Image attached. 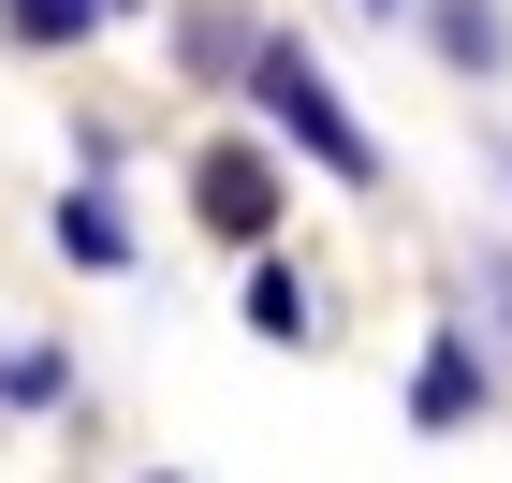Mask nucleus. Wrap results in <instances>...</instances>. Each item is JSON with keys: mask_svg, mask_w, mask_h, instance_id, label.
Returning <instances> with one entry per match:
<instances>
[{"mask_svg": "<svg viewBox=\"0 0 512 483\" xmlns=\"http://www.w3.org/2000/svg\"><path fill=\"white\" fill-rule=\"evenodd\" d=\"M249 88H264V118L293 132V147H322V176H352V191L381 176V147L352 132V103L322 88V59H308V44H278V30H264V59H249Z\"/></svg>", "mask_w": 512, "mask_h": 483, "instance_id": "nucleus-1", "label": "nucleus"}, {"mask_svg": "<svg viewBox=\"0 0 512 483\" xmlns=\"http://www.w3.org/2000/svg\"><path fill=\"white\" fill-rule=\"evenodd\" d=\"M191 205H205V235L264 249V235H278V161H264V147H205V161H191Z\"/></svg>", "mask_w": 512, "mask_h": 483, "instance_id": "nucleus-2", "label": "nucleus"}, {"mask_svg": "<svg viewBox=\"0 0 512 483\" xmlns=\"http://www.w3.org/2000/svg\"><path fill=\"white\" fill-rule=\"evenodd\" d=\"M469 410H483V352H469V337H425V366H410V425L439 440V425H469Z\"/></svg>", "mask_w": 512, "mask_h": 483, "instance_id": "nucleus-3", "label": "nucleus"}, {"mask_svg": "<svg viewBox=\"0 0 512 483\" xmlns=\"http://www.w3.org/2000/svg\"><path fill=\"white\" fill-rule=\"evenodd\" d=\"M249 337H278V352H308V337H322V322H308V279H293L278 249L249 264Z\"/></svg>", "mask_w": 512, "mask_h": 483, "instance_id": "nucleus-4", "label": "nucleus"}, {"mask_svg": "<svg viewBox=\"0 0 512 483\" xmlns=\"http://www.w3.org/2000/svg\"><path fill=\"white\" fill-rule=\"evenodd\" d=\"M59 249H74V264H88V279H118V264H132V220H118V205H59Z\"/></svg>", "mask_w": 512, "mask_h": 483, "instance_id": "nucleus-5", "label": "nucleus"}, {"mask_svg": "<svg viewBox=\"0 0 512 483\" xmlns=\"http://www.w3.org/2000/svg\"><path fill=\"white\" fill-rule=\"evenodd\" d=\"M439 44H454L469 74H498V59H512V15H498V0H439Z\"/></svg>", "mask_w": 512, "mask_h": 483, "instance_id": "nucleus-6", "label": "nucleus"}, {"mask_svg": "<svg viewBox=\"0 0 512 483\" xmlns=\"http://www.w3.org/2000/svg\"><path fill=\"white\" fill-rule=\"evenodd\" d=\"M176 44H191V74H249V59H264V30H249V15H191Z\"/></svg>", "mask_w": 512, "mask_h": 483, "instance_id": "nucleus-7", "label": "nucleus"}, {"mask_svg": "<svg viewBox=\"0 0 512 483\" xmlns=\"http://www.w3.org/2000/svg\"><path fill=\"white\" fill-rule=\"evenodd\" d=\"M88 15H103V0H0V30H15V44H74Z\"/></svg>", "mask_w": 512, "mask_h": 483, "instance_id": "nucleus-8", "label": "nucleus"}, {"mask_svg": "<svg viewBox=\"0 0 512 483\" xmlns=\"http://www.w3.org/2000/svg\"><path fill=\"white\" fill-rule=\"evenodd\" d=\"M366 15H395V0H366Z\"/></svg>", "mask_w": 512, "mask_h": 483, "instance_id": "nucleus-9", "label": "nucleus"}]
</instances>
